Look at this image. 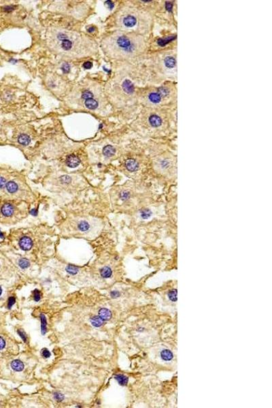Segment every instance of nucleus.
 I'll return each mask as SVG.
<instances>
[{
  "mask_svg": "<svg viewBox=\"0 0 272 408\" xmlns=\"http://www.w3.org/2000/svg\"><path fill=\"white\" fill-rule=\"evenodd\" d=\"M49 45L53 51L71 57H80L89 53L93 48L91 40L86 37L60 29H53L49 36Z\"/></svg>",
  "mask_w": 272,
  "mask_h": 408,
  "instance_id": "obj_1",
  "label": "nucleus"
},
{
  "mask_svg": "<svg viewBox=\"0 0 272 408\" xmlns=\"http://www.w3.org/2000/svg\"><path fill=\"white\" fill-rule=\"evenodd\" d=\"M103 48L107 54L114 57H129L136 53L139 45L137 41L127 35L117 34L106 38Z\"/></svg>",
  "mask_w": 272,
  "mask_h": 408,
  "instance_id": "obj_2",
  "label": "nucleus"
},
{
  "mask_svg": "<svg viewBox=\"0 0 272 408\" xmlns=\"http://www.w3.org/2000/svg\"><path fill=\"white\" fill-rule=\"evenodd\" d=\"M137 24V19L132 14H126L121 19V25L125 28H132Z\"/></svg>",
  "mask_w": 272,
  "mask_h": 408,
  "instance_id": "obj_3",
  "label": "nucleus"
},
{
  "mask_svg": "<svg viewBox=\"0 0 272 408\" xmlns=\"http://www.w3.org/2000/svg\"><path fill=\"white\" fill-rule=\"evenodd\" d=\"M19 246L22 250L25 251L29 250L32 247V241L28 237H23L20 240Z\"/></svg>",
  "mask_w": 272,
  "mask_h": 408,
  "instance_id": "obj_4",
  "label": "nucleus"
},
{
  "mask_svg": "<svg viewBox=\"0 0 272 408\" xmlns=\"http://www.w3.org/2000/svg\"><path fill=\"white\" fill-rule=\"evenodd\" d=\"M80 159H79L78 156H76V155H71L70 156H69L68 158H67L66 163L67 165L70 168H75V167L78 166L79 164H80Z\"/></svg>",
  "mask_w": 272,
  "mask_h": 408,
  "instance_id": "obj_5",
  "label": "nucleus"
},
{
  "mask_svg": "<svg viewBox=\"0 0 272 408\" xmlns=\"http://www.w3.org/2000/svg\"><path fill=\"white\" fill-rule=\"evenodd\" d=\"M164 65L165 68L172 69L175 68V66H176V60H175L174 57L168 56L165 57V59H164Z\"/></svg>",
  "mask_w": 272,
  "mask_h": 408,
  "instance_id": "obj_6",
  "label": "nucleus"
},
{
  "mask_svg": "<svg viewBox=\"0 0 272 408\" xmlns=\"http://www.w3.org/2000/svg\"><path fill=\"white\" fill-rule=\"evenodd\" d=\"M148 121H149L150 125L153 127H158L162 125V119L161 118L160 116L155 115V114L150 116Z\"/></svg>",
  "mask_w": 272,
  "mask_h": 408,
  "instance_id": "obj_7",
  "label": "nucleus"
},
{
  "mask_svg": "<svg viewBox=\"0 0 272 408\" xmlns=\"http://www.w3.org/2000/svg\"><path fill=\"white\" fill-rule=\"evenodd\" d=\"M14 211V208L13 207V205L10 203H6L4 204L3 207L1 208V212L4 216H10L13 214Z\"/></svg>",
  "mask_w": 272,
  "mask_h": 408,
  "instance_id": "obj_8",
  "label": "nucleus"
},
{
  "mask_svg": "<svg viewBox=\"0 0 272 408\" xmlns=\"http://www.w3.org/2000/svg\"><path fill=\"white\" fill-rule=\"evenodd\" d=\"M123 88L126 93L132 94L134 91V86L129 80H125L123 83Z\"/></svg>",
  "mask_w": 272,
  "mask_h": 408,
  "instance_id": "obj_9",
  "label": "nucleus"
},
{
  "mask_svg": "<svg viewBox=\"0 0 272 408\" xmlns=\"http://www.w3.org/2000/svg\"><path fill=\"white\" fill-rule=\"evenodd\" d=\"M126 168L130 171H135L138 169V164L133 159H128L125 163Z\"/></svg>",
  "mask_w": 272,
  "mask_h": 408,
  "instance_id": "obj_10",
  "label": "nucleus"
},
{
  "mask_svg": "<svg viewBox=\"0 0 272 408\" xmlns=\"http://www.w3.org/2000/svg\"><path fill=\"white\" fill-rule=\"evenodd\" d=\"M161 96L158 93V92H152V93H150L148 95V99L152 103L157 104L160 103V101H161Z\"/></svg>",
  "mask_w": 272,
  "mask_h": 408,
  "instance_id": "obj_11",
  "label": "nucleus"
},
{
  "mask_svg": "<svg viewBox=\"0 0 272 408\" xmlns=\"http://www.w3.org/2000/svg\"><path fill=\"white\" fill-rule=\"evenodd\" d=\"M161 357L163 360H165V361H169L171 360L173 357H174V355H173V353L172 352L171 350H168V349H165L163 350L161 352Z\"/></svg>",
  "mask_w": 272,
  "mask_h": 408,
  "instance_id": "obj_12",
  "label": "nucleus"
},
{
  "mask_svg": "<svg viewBox=\"0 0 272 408\" xmlns=\"http://www.w3.org/2000/svg\"><path fill=\"white\" fill-rule=\"evenodd\" d=\"M99 316L102 318L103 320H108L112 316V313L109 310L106 308H102L99 311Z\"/></svg>",
  "mask_w": 272,
  "mask_h": 408,
  "instance_id": "obj_13",
  "label": "nucleus"
},
{
  "mask_svg": "<svg viewBox=\"0 0 272 408\" xmlns=\"http://www.w3.org/2000/svg\"><path fill=\"white\" fill-rule=\"evenodd\" d=\"M11 367L16 372H21L24 369V364L21 360H14L11 363Z\"/></svg>",
  "mask_w": 272,
  "mask_h": 408,
  "instance_id": "obj_14",
  "label": "nucleus"
},
{
  "mask_svg": "<svg viewBox=\"0 0 272 408\" xmlns=\"http://www.w3.org/2000/svg\"><path fill=\"white\" fill-rule=\"evenodd\" d=\"M175 38H176V36H172L166 37V38H161L157 41V44L160 46H165V45H167L168 43H169V42H171L172 41L174 40Z\"/></svg>",
  "mask_w": 272,
  "mask_h": 408,
  "instance_id": "obj_15",
  "label": "nucleus"
},
{
  "mask_svg": "<svg viewBox=\"0 0 272 408\" xmlns=\"http://www.w3.org/2000/svg\"><path fill=\"white\" fill-rule=\"evenodd\" d=\"M6 188L8 193H14L16 192V191L18 190V185H17L16 183L14 182L10 181L9 182L6 183Z\"/></svg>",
  "mask_w": 272,
  "mask_h": 408,
  "instance_id": "obj_16",
  "label": "nucleus"
},
{
  "mask_svg": "<svg viewBox=\"0 0 272 408\" xmlns=\"http://www.w3.org/2000/svg\"><path fill=\"white\" fill-rule=\"evenodd\" d=\"M85 104L86 108L88 109H90V110H95V109L97 108L98 106L97 101L94 100L93 98L86 99L85 102Z\"/></svg>",
  "mask_w": 272,
  "mask_h": 408,
  "instance_id": "obj_17",
  "label": "nucleus"
},
{
  "mask_svg": "<svg viewBox=\"0 0 272 408\" xmlns=\"http://www.w3.org/2000/svg\"><path fill=\"white\" fill-rule=\"evenodd\" d=\"M103 320L100 316H93L91 318V322L93 327H100L103 324Z\"/></svg>",
  "mask_w": 272,
  "mask_h": 408,
  "instance_id": "obj_18",
  "label": "nucleus"
},
{
  "mask_svg": "<svg viewBox=\"0 0 272 408\" xmlns=\"http://www.w3.org/2000/svg\"><path fill=\"white\" fill-rule=\"evenodd\" d=\"M114 378L117 380V382H118V384L121 386H125L128 383V377L125 375L123 374H118L117 375H115Z\"/></svg>",
  "mask_w": 272,
  "mask_h": 408,
  "instance_id": "obj_19",
  "label": "nucleus"
},
{
  "mask_svg": "<svg viewBox=\"0 0 272 408\" xmlns=\"http://www.w3.org/2000/svg\"><path fill=\"white\" fill-rule=\"evenodd\" d=\"M115 153H116L115 148L110 145L106 146L103 150V155L107 156H112L114 155Z\"/></svg>",
  "mask_w": 272,
  "mask_h": 408,
  "instance_id": "obj_20",
  "label": "nucleus"
},
{
  "mask_svg": "<svg viewBox=\"0 0 272 408\" xmlns=\"http://www.w3.org/2000/svg\"><path fill=\"white\" fill-rule=\"evenodd\" d=\"M31 139L29 137L25 135V134H23V135L20 136L19 138V142L21 144H23V145H27L30 143Z\"/></svg>",
  "mask_w": 272,
  "mask_h": 408,
  "instance_id": "obj_21",
  "label": "nucleus"
},
{
  "mask_svg": "<svg viewBox=\"0 0 272 408\" xmlns=\"http://www.w3.org/2000/svg\"><path fill=\"white\" fill-rule=\"evenodd\" d=\"M40 318H41V331L42 335H45V333H46V327H47V322H46V316L44 314L40 315Z\"/></svg>",
  "mask_w": 272,
  "mask_h": 408,
  "instance_id": "obj_22",
  "label": "nucleus"
},
{
  "mask_svg": "<svg viewBox=\"0 0 272 408\" xmlns=\"http://www.w3.org/2000/svg\"><path fill=\"white\" fill-rule=\"evenodd\" d=\"M112 270L110 267H103L102 270H101V275L103 278H110L111 275H112Z\"/></svg>",
  "mask_w": 272,
  "mask_h": 408,
  "instance_id": "obj_23",
  "label": "nucleus"
},
{
  "mask_svg": "<svg viewBox=\"0 0 272 408\" xmlns=\"http://www.w3.org/2000/svg\"><path fill=\"white\" fill-rule=\"evenodd\" d=\"M66 271L68 272V273H70V274L75 275L78 272V268L77 267H76V266L70 265L66 267Z\"/></svg>",
  "mask_w": 272,
  "mask_h": 408,
  "instance_id": "obj_24",
  "label": "nucleus"
},
{
  "mask_svg": "<svg viewBox=\"0 0 272 408\" xmlns=\"http://www.w3.org/2000/svg\"><path fill=\"white\" fill-rule=\"evenodd\" d=\"M177 293H178L177 290H175V289L171 290L169 293H168V297H169V299L172 301V302H175L177 301V299H178Z\"/></svg>",
  "mask_w": 272,
  "mask_h": 408,
  "instance_id": "obj_25",
  "label": "nucleus"
},
{
  "mask_svg": "<svg viewBox=\"0 0 272 408\" xmlns=\"http://www.w3.org/2000/svg\"><path fill=\"white\" fill-rule=\"evenodd\" d=\"M157 92H158V93H159L160 95L161 96V98H163V97H164V98L165 97H167L169 93V90H168L167 88H165V87H161V88L158 89Z\"/></svg>",
  "mask_w": 272,
  "mask_h": 408,
  "instance_id": "obj_26",
  "label": "nucleus"
},
{
  "mask_svg": "<svg viewBox=\"0 0 272 408\" xmlns=\"http://www.w3.org/2000/svg\"><path fill=\"white\" fill-rule=\"evenodd\" d=\"M78 229L82 231H86L89 229V225L85 221H82L78 225Z\"/></svg>",
  "mask_w": 272,
  "mask_h": 408,
  "instance_id": "obj_27",
  "label": "nucleus"
},
{
  "mask_svg": "<svg viewBox=\"0 0 272 408\" xmlns=\"http://www.w3.org/2000/svg\"><path fill=\"white\" fill-rule=\"evenodd\" d=\"M19 264L20 267L22 269H26L29 267V265H30L29 264V261L26 259V258H21V259L19 261Z\"/></svg>",
  "mask_w": 272,
  "mask_h": 408,
  "instance_id": "obj_28",
  "label": "nucleus"
},
{
  "mask_svg": "<svg viewBox=\"0 0 272 408\" xmlns=\"http://www.w3.org/2000/svg\"><path fill=\"white\" fill-rule=\"evenodd\" d=\"M151 211L150 210H148V209H144V210H142L141 211V216H142V218L144 219H147L149 217H150L151 216Z\"/></svg>",
  "mask_w": 272,
  "mask_h": 408,
  "instance_id": "obj_29",
  "label": "nucleus"
},
{
  "mask_svg": "<svg viewBox=\"0 0 272 408\" xmlns=\"http://www.w3.org/2000/svg\"><path fill=\"white\" fill-rule=\"evenodd\" d=\"M93 93H91V92L89 91H84L83 93H82V98L83 99H86H86H91V98H93Z\"/></svg>",
  "mask_w": 272,
  "mask_h": 408,
  "instance_id": "obj_30",
  "label": "nucleus"
},
{
  "mask_svg": "<svg viewBox=\"0 0 272 408\" xmlns=\"http://www.w3.org/2000/svg\"><path fill=\"white\" fill-rule=\"evenodd\" d=\"M41 299V293L38 290H35L33 291V299L35 302H38Z\"/></svg>",
  "mask_w": 272,
  "mask_h": 408,
  "instance_id": "obj_31",
  "label": "nucleus"
},
{
  "mask_svg": "<svg viewBox=\"0 0 272 408\" xmlns=\"http://www.w3.org/2000/svg\"><path fill=\"white\" fill-rule=\"evenodd\" d=\"M17 333H18V334L20 335V337H21L22 339L23 340L24 342H27V335H26V333H25L24 331L22 330V329H19L18 331H17Z\"/></svg>",
  "mask_w": 272,
  "mask_h": 408,
  "instance_id": "obj_32",
  "label": "nucleus"
},
{
  "mask_svg": "<svg viewBox=\"0 0 272 408\" xmlns=\"http://www.w3.org/2000/svg\"><path fill=\"white\" fill-rule=\"evenodd\" d=\"M42 354L44 358H49L51 355L50 351H49L47 348H43V349L42 350Z\"/></svg>",
  "mask_w": 272,
  "mask_h": 408,
  "instance_id": "obj_33",
  "label": "nucleus"
},
{
  "mask_svg": "<svg viewBox=\"0 0 272 408\" xmlns=\"http://www.w3.org/2000/svg\"><path fill=\"white\" fill-rule=\"evenodd\" d=\"M15 302H16V299L14 297H10L9 298L8 304V307L9 309H10V308L12 307V306L13 305L14 303H15Z\"/></svg>",
  "mask_w": 272,
  "mask_h": 408,
  "instance_id": "obj_34",
  "label": "nucleus"
},
{
  "mask_svg": "<svg viewBox=\"0 0 272 408\" xmlns=\"http://www.w3.org/2000/svg\"><path fill=\"white\" fill-rule=\"evenodd\" d=\"M54 399L56 401H61L64 399V396L62 394H61V393L56 392L54 394Z\"/></svg>",
  "mask_w": 272,
  "mask_h": 408,
  "instance_id": "obj_35",
  "label": "nucleus"
},
{
  "mask_svg": "<svg viewBox=\"0 0 272 408\" xmlns=\"http://www.w3.org/2000/svg\"><path fill=\"white\" fill-rule=\"evenodd\" d=\"M165 8H166V10L168 12H171L172 10V8H173V4L171 3V2H168V1L166 2V3H165Z\"/></svg>",
  "mask_w": 272,
  "mask_h": 408,
  "instance_id": "obj_36",
  "label": "nucleus"
},
{
  "mask_svg": "<svg viewBox=\"0 0 272 408\" xmlns=\"http://www.w3.org/2000/svg\"><path fill=\"white\" fill-rule=\"evenodd\" d=\"M83 66H84V68H86V69H91L93 67V63L90 61H87V62H86V63H84Z\"/></svg>",
  "mask_w": 272,
  "mask_h": 408,
  "instance_id": "obj_37",
  "label": "nucleus"
},
{
  "mask_svg": "<svg viewBox=\"0 0 272 408\" xmlns=\"http://www.w3.org/2000/svg\"><path fill=\"white\" fill-rule=\"evenodd\" d=\"M6 185V180H5V178L0 176V188H3Z\"/></svg>",
  "mask_w": 272,
  "mask_h": 408,
  "instance_id": "obj_38",
  "label": "nucleus"
},
{
  "mask_svg": "<svg viewBox=\"0 0 272 408\" xmlns=\"http://www.w3.org/2000/svg\"><path fill=\"white\" fill-rule=\"evenodd\" d=\"M129 193L126 192V191L123 192L122 193H121V195H120L121 199H122V200H127V199L129 197Z\"/></svg>",
  "mask_w": 272,
  "mask_h": 408,
  "instance_id": "obj_39",
  "label": "nucleus"
},
{
  "mask_svg": "<svg viewBox=\"0 0 272 408\" xmlns=\"http://www.w3.org/2000/svg\"><path fill=\"white\" fill-rule=\"evenodd\" d=\"M5 345H6V342H5L3 338L0 337V350H2L5 347Z\"/></svg>",
  "mask_w": 272,
  "mask_h": 408,
  "instance_id": "obj_40",
  "label": "nucleus"
},
{
  "mask_svg": "<svg viewBox=\"0 0 272 408\" xmlns=\"http://www.w3.org/2000/svg\"><path fill=\"white\" fill-rule=\"evenodd\" d=\"M111 296H112V297H118L120 296V293H118V291H112V292L111 293Z\"/></svg>",
  "mask_w": 272,
  "mask_h": 408,
  "instance_id": "obj_41",
  "label": "nucleus"
},
{
  "mask_svg": "<svg viewBox=\"0 0 272 408\" xmlns=\"http://www.w3.org/2000/svg\"><path fill=\"white\" fill-rule=\"evenodd\" d=\"M106 5H107L108 7L110 9H112L114 8V4L111 1H107L106 2Z\"/></svg>",
  "mask_w": 272,
  "mask_h": 408,
  "instance_id": "obj_42",
  "label": "nucleus"
},
{
  "mask_svg": "<svg viewBox=\"0 0 272 408\" xmlns=\"http://www.w3.org/2000/svg\"><path fill=\"white\" fill-rule=\"evenodd\" d=\"M63 69L65 72H68L69 70H70V66H69V65L68 64L64 65L63 66Z\"/></svg>",
  "mask_w": 272,
  "mask_h": 408,
  "instance_id": "obj_43",
  "label": "nucleus"
},
{
  "mask_svg": "<svg viewBox=\"0 0 272 408\" xmlns=\"http://www.w3.org/2000/svg\"><path fill=\"white\" fill-rule=\"evenodd\" d=\"M167 165H168V162H167V161H165H165H162L161 166L163 167V168H165V167H167Z\"/></svg>",
  "mask_w": 272,
  "mask_h": 408,
  "instance_id": "obj_44",
  "label": "nucleus"
},
{
  "mask_svg": "<svg viewBox=\"0 0 272 408\" xmlns=\"http://www.w3.org/2000/svg\"><path fill=\"white\" fill-rule=\"evenodd\" d=\"M95 30V27H91L90 28L88 29V31H89V32H93V31H94Z\"/></svg>",
  "mask_w": 272,
  "mask_h": 408,
  "instance_id": "obj_45",
  "label": "nucleus"
},
{
  "mask_svg": "<svg viewBox=\"0 0 272 408\" xmlns=\"http://www.w3.org/2000/svg\"><path fill=\"white\" fill-rule=\"evenodd\" d=\"M1 293H2V289H1V287H0V295H1Z\"/></svg>",
  "mask_w": 272,
  "mask_h": 408,
  "instance_id": "obj_46",
  "label": "nucleus"
}]
</instances>
